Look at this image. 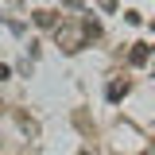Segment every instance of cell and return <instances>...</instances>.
<instances>
[{
    "label": "cell",
    "mask_w": 155,
    "mask_h": 155,
    "mask_svg": "<svg viewBox=\"0 0 155 155\" xmlns=\"http://www.w3.org/2000/svg\"><path fill=\"white\" fill-rule=\"evenodd\" d=\"M147 54H151V51H147L143 43H136V51H132V66H143V62H147Z\"/></svg>",
    "instance_id": "1"
},
{
    "label": "cell",
    "mask_w": 155,
    "mask_h": 155,
    "mask_svg": "<svg viewBox=\"0 0 155 155\" xmlns=\"http://www.w3.org/2000/svg\"><path fill=\"white\" fill-rule=\"evenodd\" d=\"M124 93H128V81H113L109 85V101H120Z\"/></svg>",
    "instance_id": "2"
},
{
    "label": "cell",
    "mask_w": 155,
    "mask_h": 155,
    "mask_svg": "<svg viewBox=\"0 0 155 155\" xmlns=\"http://www.w3.org/2000/svg\"><path fill=\"white\" fill-rule=\"evenodd\" d=\"M81 155H89V151H81Z\"/></svg>",
    "instance_id": "3"
}]
</instances>
